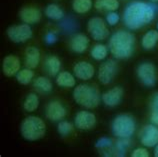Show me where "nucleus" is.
Returning <instances> with one entry per match:
<instances>
[{
	"mask_svg": "<svg viewBox=\"0 0 158 157\" xmlns=\"http://www.w3.org/2000/svg\"><path fill=\"white\" fill-rule=\"evenodd\" d=\"M73 98L77 104L91 109L99 105L102 97L97 88L91 85L80 84L74 89Z\"/></svg>",
	"mask_w": 158,
	"mask_h": 157,
	"instance_id": "nucleus-3",
	"label": "nucleus"
},
{
	"mask_svg": "<svg viewBox=\"0 0 158 157\" xmlns=\"http://www.w3.org/2000/svg\"><path fill=\"white\" fill-rule=\"evenodd\" d=\"M123 89L121 87H114L106 91L102 95V101L106 106L115 107L117 106L122 100Z\"/></svg>",
	"mask_w": 158,
	"mask_h": 157,
	"instance_id": "nucleus-15",
	"label": "nucleus"
},
{
	"mask_svg": "<svg viewBox=\"0 0 158 157\" xmlns=\"http://www.w3.org/2000/svg\"><path fill=\"white\" fill-rule=\"evenodd\" d=\"M135 121L128 114H121L112 122V132L118 138H130L135 131Z\"/></svg>",
	"mask_w": 158,
	"mask_h": 157,
	"instance_id": "nucleus-5",
	"label": "nucleus"
},
{
	"mask_svg": "<svg viewBox=\"0 0 158 157\" xmlns=\"http://www.w3.org/2000/svg\"><path fill=\"white\" fill-rule=\"evenodd\" d=\"M39 106V99L38 96L35 93H30L27 95V97L25 98L23 103V107L24 109L28 112H33L35 111Z\"/></svg>",
	"mask_w": 158,
	"mask_h": 157,
	"instance_id": "nucleus-27",
	"label": "nucleus"
},
{
	"mask_svg": "<svg viewBox=\"0 0 158 157\" xmlns=\"http://www.w3.org/2000/svg\"><path fill=\"white\" fill-rule=\"evenodd\" d=\"M150 121L152 124L158 126V109H152L150 115Z\"/></svg>",
	"mask_w": 158,
	"mask_h": 157,
	"instance_id": "nucleus-35",
	"label": "nucleus"
},
{
	"mask_svg": "<svg viewBox=\"0 0 158 157\" xmlns=\"http://www.w3.org/2000/svg\"><path fill=\"white\" fill-rule=\"evenodd\" d=\"M61 61L56 56L50 55L48 56L44 61V70L50 76H57V74L60 72Z\"/></svg>",
	"mask_w": 158,
	"mask_h": 157,
	"instance_id": "nucleus-19",
	"label": "nucleus"
},
{
	"mask_svg": "<svg viewBox=\"0 0 158 157\" xmlns=\"http://www.w3.org/2000/svg\"><path fill=\"white\" fill-rule=\"evenodd\" d=\"M94 7L98 11H115L118 9L119 2L118 0H96L94 3Z\"/></svg>",
	"mask_w": 158,
	"mask_h": 157,
	"instance_id": "nucleus-22",
	"label": "nucleus"
},
{
	"mask_svg": "<svg viewBox=\"0 0 158 157\" xmlns=\"http://www.w3.org/2000/svg\"><path fill=\"white\" fill-rule=\"evenodd\" d=\"M92 7V0H73L72 8L73 10L79 14L88 12Z\"/></svg>",
	"mask_w": 158,
	"mask_h": 157,
	"instance_id": "nucleus-26",
	"label": "nucleus"
},
{
	"mask_svg": "<svg viewBox=\"0 0 158 157\" xmlns=\"http://www.w3.org/2000/svg\"><path fill=\"white\" fill-rule=\"evenodd\" d=\"M108 54V48L104 44H96L91 49V56L95 60H103Z\"/></svg>",
	"mask_w": 158,
	"mask_h": 157,
	"instance_id": "nucleus-29",
	"label": "nucleus"
},
{
	"mask_svg": "<svg viewBox=\"0 0 158 157\" xmlns=\"http://www.w3.org/2000/svg\"><path fill=\"white\" fill-rule=\"evenodd\" d=\"M156 28H157V30H158V23H157V25H156Z\"/></svg>",
	"mask_w": 158,
	"mask_h": 157,
	"instance_id": "nucleus-39",
	"label": "nucleus"
},
{
	"mask_svg": "<svg viewBox=\"0 0 158 157\" xmlns=\"http://www.w3.org/2000/svg\"><path fill=\"white\" fill-rule=\"evenodd\" d=\"M45 15L46 17L52 20H60L63 18L64 12L61 8L56 5V4H49V5L45 8Z\"/></svg>",
	"mask_w": 158,
	"mask_h": 157,
	"instance_id": "nucleus-25",
	"label": "nucleus"
},
{
	"mask_svg": "<svg viewBox=\"0 0 158 157\" xmlns=\"http://www.w3.org/2000/svg\"><path fill=\"white\" fill-rule=\"evenodd\" d=\"M117 63L113 59L106 60L103 62L98 69V80L102 84L107 85L113 80L116 73H117Z\"/></svg>",
	"mask_w": 158,
	"mask_h": 157,
	"instance_id": "nucleus-9",
	"label": "nucleus"
},
{
	"mask_svg": "<svg viewBox=\"0 0 158 157\" xmlns=\"http://www.w3.org/2000/svg\"><path fill=\"white\" fill-rule=\"evenodd\" d=\"M156 7L151 3L133 1L123 12V22L130 30H137L147 25L155 17Z\"/></svg>",
	"mask_w": 158,
	"mask_h": 157,
	"instance_id": "nucleus-1",
	"label": "nucleus"
},
{
	"mask_svg": "<svg viewBox=\"0 0 158 157\" xmlns=\"http://www.w3.org/2000/svg\"><path fill=\"white\" fill-rule=\"evenodd\" d=\"M154 156L158 157V144L154 147Z\"/></svg>",
	"mask_w": 158,
	"mask_h": 157,
	"instance_id": "nucleus-37",
	"label": "nucleus"
},
{
	"mask_svg": "<svg viewBox=\"0 0 158 157\" xmlns=\"http://www.w3.org/2000/svg\"><path fill=\"white\" fill-rule=\"evenodd\" d=\"M111 146H112V141L110 139L105 137L99 139L96 143V147L102 148V149H108V148H111Z\"/></svg>",
	"mask_w": 158,
	"mask_h": 157,
	"instance_id": "nucleus-32",
	"label": "nucleus"
},
{
	"mask_svg": "<svg viewBox=\"0 0 158 157\" xmlns=\"http://www.w3.org/2000/svg\"><path fill=\"white\" fill-rule=\"evenodd\" d=\"M56 83L60 87L64 88H71L75 86V78L72 75L71 73H69L67 71H62L59 72L56 76Z\"/></svg>",
	"mask_w": 158,
	"mask_h": 157,
	"instance_id": "nucleus-20",
	"label": "nucleus"
},
{
	"mask_svg": "<svg viewBox=\"0 0 158 157\" xmlns=\"http://www.w3.org/2000/svg\"><path fill=\"white\" fill-rule=\"evenodd\" d=\"M34 77V72L32 71V69L30 68H25V69H22L16 74V79L19 82L20 84H23V85H26L29 84L31 82V80L33 79Z\"/></svg>",
	"mask_w": 158,
	"mask_h": 157,
	"instance_id": "nucleus-28",
	"label": "nucleus"
},
{
	"mask_svg": "<svg viewBox=\"0 0 158 157\" xmlns=\"http://www.w3.org/2000/svg\"><path fill=\"white\" fill-rule=\"evenodd\" d=\"M152 2H158V0H151Z\"/></svg>",
	"mask_w": 158,
	"mask_h": 157,
	"instance_id": "nucleus-38",
	"label": "nucleus"
},
{
	"mask_svg": "<svg viewBox=\"0 0 158 157\" xmlns=\"http://www.w3.org/2000/svg\"><path fill=\"white\" fill-rule=\"evenodd\" d=\"M132 157H148L149 156V152L146 148H136L135 150H133Z\"/></svg>",
	"mask_w": 158,
	"mask_h": 157,
	"instance_id": "nucleus-33",
	"label": "nucleus"
},
{
	"mask_svg": "<svg viewBox=\"0 0 158 157\" xmlns=\"http://www.w3.org/2000/svg\"><path fill=\"white\" fill-rule=\"evenodd\" d=\"M140 142L145 147H155L158 144V126L148 124L140 132Z\"/></svg>",
	"mask_w": 158,
	"mask_h": 157,
	"instance_id": "nucleus-10",
	"label": "nucleus"
},
{
	"mask_svg": "<svg viewBox=\"0 0 158 157\" xmlns=\"http://www.w3.org/2000/svg\"><path fill=\"white\" fill-rule=\"evenodd\" d=\"M130 146V139L129 138H119L116 142L114 147H111L110 152H114V155L124 156L127 149Z\"/></svg>",
	"mask_w": 158,
	"mask_h": 157,
	"instance_id": "nucleus-24",
	"label": "nucleus"
},
{
	"mask_svg": "<svg viewBox=\"0 0 158 157\" xmlns=\"http://www.w3.org/2000/svg\"><path fill=\"white\" fill-rule=\"evenodd\" d=\"M118 21H119V15L115 11H111L106 15V22L109 25L113 26L115 24H117Z\"/></svg>",
	"mask_w": 158,
	"mask_h": 157,
	"instance_id": "nucleus-31",
	"label": "nucleus"
},
{
	"mask_svg": "<svg viewBox=\"0 0 158 157\" xmlns=\"http://www.w3.org/2000/svg\"><path fill=\"white\" fill-rule=\"evenodd\" d=\"M57 41V36L55 33L53 32H48L46 35H45V42L48 44H53Z\"/></svg>",
	"mask_w": 158,
	"mask_h": 157,
	"instance_id": "nucleus-34",
	"label": "nucleus"
},
{
	"mask_svg": "<svg viewBox=\"0 0 158 157\" xmlns=\"http://www.w3.org/2000/svg\"><path fill=\"white\" fill-rule=\"evenodd\" d=\"M66 115V109L61 102L51 101L46 107V117L51 121H60Z\"/></svg>",
	"mask_w": 158,
	"mask_h": 157,
	"instance_id": "nucleus-12",
	"label": "nucleus"
},
{
	"mask_svg": "<svg viewBox=\"0 0 158 157\" xmlns=\"http://www.w3.org/2000/svg\"><path fill=\"white\" fill-rule=\"evenodd\" d=\"M135 37L129 31L119 30L111 35L108 48L111 54L117 59L129 58L134 51Z\"/></svg>",
	"mask_w": 158,
	"mask_h": 157,
	"instance_id": "nucleus-2",
	"label": "nucleus"
},
{
	"mask_svg": "<svg viewBox=\"0 0 158 157\" xmlns=\"http://www.w3.org/2000/svg\"><path fill=\"white\" fill-rule=\"evenodd\" d=\"M87 30L90 36L96 41L105 40L109 36V30L106 26V23L100 17L91 18L87 23Z\"/></svg>",
	"mask_w": 158,
	"mask_h": 157,
	"instance_id": "nucleus-6",
	"label": "nucleus"
},
{
	"mask_svg": "<svg viewBox=\"0 0 158 157\" xmlns=\"http://www.w3.org/2000/svg\"><path fill=\"white\" fill-rule=\"evenodd\" d=\"M32 29L29 24H19L7 29V36L14 43H24L32 37Z\"/></svg>",
	"mask_w": 158,
	"mask_h": 157,
	"instance_id": "nucleus-7",
	"label": "nucleus"
},
{
	"mask_svg": "<svg viewBox=\"0 0 158 157\" xmlns=\"http://www.w3.org/2000/svg\"><path fill=\"white\" fill-rule=\"evenodd\" d=\"M158 42V30H149L144 34L141 40V45L145 50H151Z\"/></svg>",
	"mask_w": 158,
	"mask_h": 157,
	"instance_id": "nucleus-21",
	"label": "nucleus"
},
{
	"mask_svg": "<svg viewBox=\"0 0 158 157\" xmlns=\"http://www.w3.org/2000/svg\"><path fill=\"white\" fill-rule=\"evenodd\" d=\"M96 123V117L95 115L88 111H80L76 114L74 118V124L76 128L81 130H88L91 129Z\"/></svg>",
	"mask_w": 158,
	"mask_h": 157,
	"instance_id": "nucleus-11",
	"label": "nucleus"
},
{
	"mask_svg": "<svg viewBox=\"0 0 158 157\" xmlns=\"http://www.w3.org/2000/svg\"><path fill=\"white\" fill-rule=\"evenodd\" d=\"M137 76L145 86L152 87L156 83V69L150 62L141 63L137 68Z\"/></svg>",
	"mask_w": 158,
	"mask_h": 157,
	"instance_id": "nucleus-8",
	"label": "nucleus"
},
{
	"mask_svg": "<svg viewBox=\"0 0 158 157\" xmlns=\"http://www.w3.org/2000/svg\"><path fill=\"white\" fill-rule=\"evenodd\" d=\"M40 62V51L38 48L34 46L28 47L25 50V57H24V64L27 68L34 69L38 66Z\"/></svg>",
	"mask_w": 158,
	"mask_h": 157,
	"instance_id": "nucleus-18",
	"label": "nucleus"
},
{
	"mask_svg": "<svg viewBox=\"0 0 158 157\" xmlns=\"http://www.w3.org/2000/svg\"><path fill=\"white\" fill-rule=\"evenodd\" d=\"M19 17L26 24H35L40 21L41 12L35 7H25L19 12Z\"/></svg>",
	"mask_w": 158,
	"mask_h": 157,
	"instance_id": "nucleus-17",
	"label": "nucleus"
},
{
	"mask_svg": "<svg viewBox=\"0 0 158 157\" xmlns=\"http://www.w3.org/2000/svg\"><path fill=\"white\" fill-rule=\"evenodd\" d=\"M20 131L24 139L29 140V141H35L44 136L46 132V126L41 118L36 116H28L23 120Z\"/></svg>",
	"mask_w": 158,
	"mask_h": 157,
	"instance_id": "nucleus-4",
	"label": "nucleus"
},
{
	"mask_svg": "<svg viewBox=\"0 0 158 157\" xmlns=\"http://www.w3.org/2000/svg\"><path fill=\"white\" fill-rule=\"evenodd\" d=\"M34 88L40 93H49L52 90V83L48 78L44 76H39L33 81Z\"/></svg>",
	"mask_w": 158,
	"mask_h": 157,
	"instance_id": "nucleus-23",
	"label": "nucleus"
},
{
	"mask_svg": "<svg viewBox=\"0 0 158 157\" xmlns=\"http://www.w3.org/2000/svg\"><path fill=\"white\" fill-rule=\"evenodd\" d=\"M57 130H58V133L61 136L65 137V136L69 135L73 131V125L68 121H60L58 123Z\"/></svg>",
	"mask_w": 158,
	"mask_h": 157,
	"instance_id": "nucleus-30",
	"label": "nucleus"
},
{
	"mask_svg": "<svg viewBox=\"0 0 158 157\" xmlns=\"http://www.w3.org/2000/svg\"><path fill=\"white\" fill-rule=\"evenodd\" d=\"M151 109H158V93L153 95L151 99Z\"/></svg>",
	"mask_w": 158,
	"mask_h": 157,
	"instance_id": "nucleus-36",
	"label": "nucleus"
},
{
	"mask_svg": "<svg viewBox=\"0 0 158 157\" xmlns=\"http://www.w3.org/2000/svg\"><path fill=\"white\" fill-rule=\"evenodd\" d=\"M73 72L75 76L81 80H89L93 77L95 70L92 64L86 61H80L73 67Z\"/></svg>",
	"mask_w": 158,
	"mask_h": 157,
	"instance_id": "nucleus-14",
	"label": "nucleus"
},
{
	"mask_svg": "<svg viewBox=\"0 0 158 157\" xmlns=\"http://www.w3.org/2000/svg\"><path fill=\"white\" fill-rule=\"evenodd\" d=\"M20 60L17 56L15 55H7L5 58L3 59L2 63V71L4 75L8 77L14 76L20 71Z\"/></svg>",
	"mask_w": 158,
	"mask_h": 157,
	"instance_id": "nucleus-13",
	"label": "nucleus"
},
{
	"mask_svg": "<svg viewBox=\"0 0 158 157\" xmlns=\"http://www.w3.org/2000/svg\"><path fill=\"white\" fill-rule=\"evenodd\" d=\"M89 46V38L82 33L74 34L70 39V48L76 53H83Z\"/></svg>",
	"mask_w": 158,
	"mask_h": 157,
	"instance_id": "nucleus-16",
	"label": "nucleus"
}]
</instances>
